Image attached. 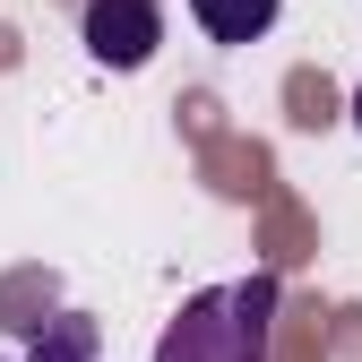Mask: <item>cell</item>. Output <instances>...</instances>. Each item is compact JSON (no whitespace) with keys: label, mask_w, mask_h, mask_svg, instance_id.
I'll return each instance as SVG.
<instances>
[{"label":"cell","mask_w":362,"mask_h":362,"mask_svg":"<svg viewBox=\"0 0 362 362\" xmlns=\"http://www.w3.org/2000/svg\"><path fill=\"white\" fill-rule=\"evenodd\" d=\"M95 345H104V328L86 320V310H61V320H43L26 362H95Z\"/></svg>","instance_id":"obj_4"},{"label":"cell","mask_w":362,"mask_h":362,"mask_svg":"<svg viewBox=\"0 0 362 362\" xmlns=\"http://www.w3.org/2000/svg\"><path fill=\"white\" fill-rule=\"evenodd\" d=\"M267 320H276V276L250 267L242 285H207L181 302V320L156 337V362H267Z\"/></svg>","instance_id":"obj_1"},{"label":"cell","mask_w":362,"mask_h":362,"mask_svg":"<svg viewBox=\"0 0 362 362\" xmlns=\"http://www.w3.org/2000/svg\"><path fill=\"white\" fill-rule=\"evenodd\" d=\"M354 129H362V86H354Z\"/></svg>","instance_id":"obj_5"},{"label":"cell","mask_w":362,"mask_h":362,"mask_svg":"<svg viewBox=\"0 0 362 362\" xmlns=\"http://www.w3.org/2000/svg\"><path fill=\"white\" fill-rule=\"evenodd\" d=\"M285 0H190V18L216 35V43H259L267 26H276Z\"/></svg>","instance_id":"obj_3"},{"label":"cell","mask_w":362,"mask_h":362,"mask_svg":"<svg viewBox=\"0 0 362 362\" xmlns=\"http://www.w3.org/2000/svg\"><path fill=\"white\" fill-rule=\"evenodd\" d=\"M78 35H86V52L104 69H147L156 43H164V9L156 0H86Z\"/></svg>","instance_id":"obj_2"}]
</instances>
